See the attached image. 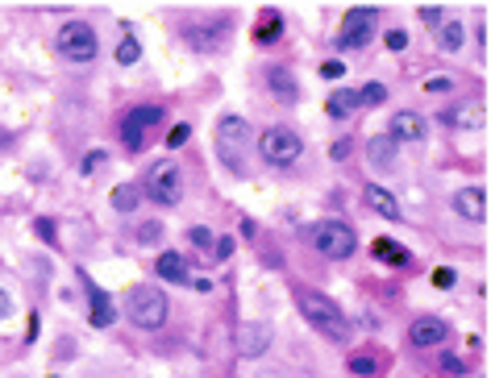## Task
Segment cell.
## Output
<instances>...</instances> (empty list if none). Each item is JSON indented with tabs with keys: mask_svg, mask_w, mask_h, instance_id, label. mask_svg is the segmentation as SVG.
Listing matches in <instances>:
<instances>
[{
	"mask_svg": "<svg viewBox=\"0 0 491 378\" xmlns=\"http://www.w3.org/2000/svg\"><path fill=\"white\" fill-rule=\"evenodd\" d=\"M213 150H217V158L233 171V175H242L246 171V158H250V125H246V117H221L217 121V137H213Z\"/></svg>",
	"mask_w": 491,
	"mask_h": 378,
	"instance_id": "6da1fadb",
	"label": "cell"
},
{
	"mask_svg": "<svg viewBox=\"0 0 491 378\" xmlns=\"http://www.w3.org/2000/svg\"><path fill=\"white\" fill-rule=\"evenodd\" d=\"M300 312H304V320H308L317 333H325L329 341H346V337H350V320H346V312H342L329 295L304 291V295H300Z\"/></svg>",
	"mask_w": 491,
	"mask_h": 378,
	"instance_id": "7a4b0ae2",
	"label": "cell"
},
{
	"mask_svg": "<svg viewBox=\"0 0 491 378\" xmlns=\"http://www.w3.org/2000/svg\"><path fill=\"white\" fill-rule=\"evenodd\" d=\"M308 241H313V250L317 254H325V258H333V262H346L350 254H354V229L346 225V221H317L313 229H308Z\"/></svg>",
	"mask_w": 491,
	"mask_h": 378,
	"instance_id": "3957f363",
	"label": "cell"
},
{
	"mask_svg": "<svg viewBox=\"0 0 491 378\" xmlns=\"http://www.w3.org/2000/svg\"><path fill=\"white\" fill-rule=\"evenodd\" d=\"M125 316L138 325V329H163L167 325V295L158 287H138L129 291L125 300Z\"/></svg>",
	"mask_w": 491,
	"mask_h": 378,
	"instance_id": "277c9868",
	"label": "cell"
},
{
	"mask_svg": "<svg viewBox=\"0 0 491 378\" xmlns=\"http://www.w3.org/2000/svg\"><path fill=\"white\" fill-rule=\"evenodd\" d=\"M54 42H58V54L71 58V62H92V58L100 54L96 29H92L88 21H67V25L54 33Z\"/></svg>",
	"mask_w": 491,
	"mask_h": 378,
	"instance_id": "5b68a950",
	"label": "cell"
},
{
	"mask_svg": "<svg viewBox=\"0 0 491 378\" xmlns=\"http://www.w3.org/2000/svg\"><path fill=\"white\" fill-rule=\"evenodd\" d=\"M258 154H263V162H271V166H292V162L304 154V141H300L296 129L275 125V129H267V133L258 137Z\"/></svg>",
	"mask_w": 491,
	"mask_h": 378,
	"instance_id": "8992f818",
	"label": "cell"
},
{
	"mask_svg": "<svg viewBox=\"0 0 491 378\" xmlns=\"http://www.w3.org/2000/svg\"><path fill=\"white\" fill-rule=\"evenodd\" d=\"M146 196L150 200H158V204H179L183 200V175H179V166L175 162H150V171H146Z\"/></svg>",
	"mask_w": 491,
	"mask_h": 378,
	"instance_id": "52a82bcc",
	"label": "cell"
},
{
	"mask_svg": "<svg viewBox=\"0 0 491 378\" xmlns=\"http://www.w3.org/2000/svg\"><path fill=\"white\" fill-rule=\"evenodd\" d=\"M379 29V8H350L346 21H342V33H338V46L342 50H358L375 37Z\"/></svg>",
	"mask_w": 491,
	"mask_h": 378,
	"instance_id": "ba28073f",
	"label": "cell"
},
{
	"mask_svg": "<svg viewBox=\"0 0 491 378\" xmlns=\"http://www.w3.org/2000/svg\"><path fill=\"white\" fill-rule=\"evenodd\" d=\"M158 121H163V108H158V104H138V108H129V112L121 117V141H125V150H142V146H146V133H150Z\"/></svg>",
	"mask_w": 491,
	"mask_h": 378,
	"instance_id": "9c48e42d",
	"label": "cell"
},
{
	"mask_svg": "<svg viewBox=\"0 0 491 378\" xmlns=\"http://www.w3.org/2000/svg\"><path fill=\"white\" fill-rule=\"evenodd\" d=\"M442 121H446V125H454V129H483V125H488V108H483L479 100H463V104L446 108V112H442Z\"/></svg>",
	"mask_w": 491,
	"mask_h": 378,
	"instance_id": "30bf717a",
	"label": "cell"
},
{
	"mask_svg": "<svg viewBox=\"0 0 491 378\" xmlns=\"http://www.w3.org/2000/svg\"><path fill=\"white\" fill-rule=\"evenodd\" d=\"M388 137H392V141H425V117L413 112V108L396 112L392 125H388Z\"/></svg>",
	"mask_w": 491,
	"mask_h": 378,
	"instance_id": "8fae6325",
	"label": "cell"
},
{
	"mask_svg": "<svg viewBox=\"0 0 491 378\" xmlns=\"http://www.w3.org/2000/svg\"><path fill=\"white\" fill-rule=\"evenodd\" d=\"M408 337H413L417 350H429V345H442V341L450 337V329H446V320H438V316H421V320H413Z\"/></svg>",
	"mask_w": 491,
	"mask_h": 378,
	"instance_id": "7c38bea8",
	"label": "cell"
},
{
	"mask_svg": "<svg viewBox=\"0 0 491 378\" xmlns=\"http://www.w3.org/2000/svg\"><path fill=\"white\" fill-rule=\"evenodd\" d=\"M454 212L463 221H488V191L483 187H463L454 196Z\"/></svg>",
	"mask_w": 491,
	"mask_h": 378,
	"instance_id": "4fadbf2b",
	"label": "cell"
},
{
	"mask_svg": "<svg viewBox=\"0 0 491 378\" xmlns=\"http://www.w3.org/2000/svg\"><path fill=\"white\" fill-rule=\"evenodd\" d=\"M267 345H271V329L267 325H242V333H238V354L242 358H258Z\"/></svg>",
	"mask_w": 491,
	"mask_h": 378,
	"instance_id": "5bb4252c",
	"label": "cell"
},
{
	"mask_svg": "<svg viewBox=\"0 0 491 378\" xmlns=\"http://www.w3.org/2000/svg\"><path fill=\"white\" fill-rule=\"evenodd\" d=\"M83 283H88V295H92V316H88V320H92L96 329H108V325L117 320V308H113L108 291H100V287H96L92 279H83Z\"/></svg>",
	"mask_w": 491,
	"mask_h": 378,
	"instance_id": "9a60e30c",
	"label": "cell"
},
{
	"mask_svg": "<svg viewBox=\"0 0 491 378\" xmlns=\"http://www.w3.org/2000/svg\"><path fill=\"white\" fill-rule=\"evenodd\" d=\"M267 87H271L283 104H296V100H300V87H296V79H292L288 67H271V71H267Z\"/></svg>",
	"mask_w": 491,
	"mask_h": 378,
	"instance_id": "2e32d148",
	"label": "cell"
},
{
	"mask_svg": "<svg viewBox=\"0 0 491 378\" xmlns=\"http://www.w3.org/2000/svg\"><path fill=\"white\" fill-rule=\"evenodd\" d=\"M367 158H371V166L392 171V166H396V141H392L388 133H375V137L367 141Z\"/></svg>",
	"mask_w": 491,
	"mask_h": 378,
	"instance_id": "e0dca14e",
	"label": "cell"
},
{
	"mask_svg": "<svg viewBox=\"0 0 491 378\" xmlns=\"http://www.w3.org/2000/svg\"><path fill=\"white\" fill-rule=\"evenodd\" d=\"M154 270H158V279H167V283H192V270H188V262H183V258H179L175 250L158 254Z\"/></svg>",
	"mask_w": 491,
	"mask_h": 378,
	"instance_id": "ac0fdd59",
	"label": "cell"
},
{
	"mask_svg": "<svg viewBox=\"0 0 491 378\" xmlns=\"http://www.w3.org/2000/svg\"><path fill=\"white\" fill-rule=\"evenodd\" d=\"M367 200H371V208H375L379 216H388V221H400V216H404V208L396 204V196H392V191H383L379 183H371V187H367Z\"/></svg>",
	"mask_w": 491,
	"mask_h": 378,
	"instance_id": "d6986e66",
	"label": "cell"
},
{
	"mask_svg": "<svg viewBox=\"0 0 491 378\" xmlns=\"http://www.w3.org/2000/svg\"><path fill=\"white\" fill-rule=\"evenodd\" d=\"M354 108H358V92H350V87H346V92H333V96L325 100V112H329L333 121H346Z\"/></svg>",
	"mask_w": 491,
	"mask_h": 378,
	"instance_id": "ffe728a7",
	"label": "cell"
},
{
	"mask_svg": "<svg viewBox=\"0 0 491 378\" xmlns=\"http://www.w3.org/2000/svg\"><path fill=\"white\" fill-rule=\"evenodd\" d=\"M279 33H283V17H279L275 8H267V12H263V21H258V29H254V42L271 46V42H275Z\"/></svg>",
	"mask_w": 491,
	"mask_h": 378,
	"instance_id": "44dd1931",
	"label": "cell"
},
{
	"mask_svg": "<svg viewBox=\"0 0 491 378\" xmlns=\"http://www.w3.org/2000/svg\"><path fill=\"white\" fill-rule=\"evenodd\" d=\"M371 250H375V258H383V262H392V266H408V262H413V254H408V250H400V246H396V241H388V237H379Z\"/></svg>",
	"mask_w": 491,
	"mask_h": 378,
	"instance_id": "7402d4cb",
	"label": "cell"
},
{
	"mask_svg": "<svg viewBox=\"0 0 491 378\" xmlns=\"http://www.w3.org/2000/svg\"><path fill=\"white\" fill-rule=\"evenodd\" d=\"M463 33H467V29H463L458 21H446V25H442V33H438V46H442L446 54H454V50L463 46Z\"/></svg>",
	"mask_w": 491,
	"mask_h": 378,
	"instance_id": "603a6c76",
	"label": "cell"
},
{
	"mask_svg": "<svg viewBox=\"0 0 491 378\" xmlns=\"http://www.w3.org/2000/svg\"><path fill=\"white\" fill-rule=\"evenodd\" d=\"M113 208H117V212H133V208H138V187H129V183L113 187Z\"/></svg>",
	"mask_w": 491,
	"mask_h": 378,
	"instance_id": "cb8c5ba5",
	"label": "cell"
},
{
	"mask_svg": "<svg viewBox=\"0 0 491 378\" xmlns=\"http://www.w3.org/2000/svg\"><path fill=\"white\" fill-rule=\"evenodd\" d=\"M138 58H142L138 37H121V46H117V62H121V67H129V62H138Z\"/></svg>",
	"mask_w": 491,
	"mask_h": 378,
	"instance_id": "d4e9b609",
	"label": "cell"
},
{
	"mask_svg": "<svg viewBox=\"0 0 491 378\" xmlns=\"http://www.w3.org/2000/svg\"><path fill=\"white\" fill-rule=\"evenodd\" d=\"M383 100H388V87H383L379 79H371V83L358 92V104H371V108H375V104H383Z\"/></svg>",
	"mask_w": 491,
	"mask_h": 378,
	"instance_id": "484cf974",
	"label": "cell"
},
{
	"mask_svg": "<svg viewBox=\"0 0 491 378\" xmlns=\"http://www.w3.org/2000/svg\"><path fill=\"white\" fill-rule=\"evenodd\" d=\"M350 370H354L358 378H367V375H375V370H379V362H375L371 354H354V358H350Z\"/></svg>",
	"mask_w": 491,
	"mask_h": 378,
	"instance_id": "4316f807",
	"label": "cell"
},
{
	"mask_svg": "<svg viewBox=\"0 0 491 378\" xmlns=\"http://www.w3.org/2000/svg\"><path fill=\"white\" fill-rule=\"evenodd\" d=\"M425 92L446 96V92H454V79H450V75H433V79H425Z\"/></svg>",
	"mask_w": 491,
	"mask_h": 378,
	"instance_id": "83f0119b",
	"label": "cell"
},
{
	"mask_svg": "<svg viewBox=\"0 0 491 378\" xmlns=\"http://www.w3.org/2000/svg\"><path fill=\"white\" fill-rule=\"evenodd\" d=\"M321 75H325V79H342V75H346V62H342V58H325V62H321Z\"/></svg>",
	"mask_w": 491,
	"mask_h": 378,
	"instance_id": "f1b7e54d",
	"label": "cell"
},
{
	"mask_svg": "<svg viewBox=\"0 0 491 378\" xmlns=\"http://www.w3.org/2000/svg\"><path fill=\"white\" fill-rule=\"evenodd\" d=\"M383 42H388V50H404V46H408V33H404V29H388Z\"/></svg>",
	"mask_w": 491,
	"mask_h": 378,
	"instance_id": "f546056e",
	"label": "cell"
},
{
	"mask_svg": "<svg viewBox=\"0 0 491 378\" xmlns=\"http://www.w3.org/2000/svg\"><path fill=\"white\" fill-rule=\"evenodd\" d=\"M188 137H192V129H188V125H175V129L167 133V146H171V150H179V146H183Z\"/></svg>",
	"mask_w": 491,
	"mask_h": 378,
	"instance_id": "4dcf8cb0",
	"label": "cell"
},
{
	"mask_svg": "<svg viewBox=\"0 0 491 378\" xmlns=\"http://www.w3.org/2000/svg\"><path fill=\"white\" fill-rule=\"evenodd\" d=\"M188 237H192V241H196L200 250H208V246H213V233H208L204 225H196V229H188Z\"/></svg>",
	"mask_w": 491,
	"mask_h": 378,
	"instance_id": "1f68e13d",
	"label": "cell"
},
{
	"mask_svg": "<svg viewBox=\"0 0 491 378\" xmlns=\"http://www.w3.org/2000/svg\"><path fill=\"white\" fill-rule=\"evenodd\" d=\"M96 166H104V154H100V150H92V154L83 158V166H79V171H83V175H92Z\"/></svg>",
	"mask_w": 491,
	"mask_h": 378,
	"instance_id": "d6a6232c",
	"label": "cell"
},
{
	"mask_svg": "<svg viewBox=\"0 0 491 378\" xmlns=\"http://www.w3.org/2000/svg\"><path fill=\"white\" fill-rule=\"evenodd\" d=\"M454 270H433V287H454Z\"/></svg>",
	"mask_w": 491,
	"mask_h": 378,
	"instance_id": "836d02e7",
	"label": "cell"
},
{
	"mask_svg": "<svg viewBox=\"0 0 491 378\" xmlns=\"http://www.w3.org/2000/svg\"><path fill=\"white\" fill-rule=\"evenodd\" d=\"M138 237H142V241H158V237H163V229H158V225H142V229H138Z\"/></svg>",
	"mask_w": 491,
	"mask_h": 378,
	"instance_id": "e575fe53",
	"label": "cell"
},
{
	"mask_svg": "<svg viewBox=\"0 0 491 378\" xmlns=\"http://www.w3.org/2000/svg\"><path fill=\"white\" fill-rule=\"evenodd\" d=\"M442 370H446V375H463L467 366H463L458 358H450V354H446V358H442Z\"/></svg>",
	"mask_w": 491,
	"mask_h": 378,
	"instance_id": "d590c367",
	"label": "cell"
},
{
	"mask_svg": "<svg viewBox=\"0 0 491 378\" xmlns=\"http://www.w3.org/2000/svg\"><path fill=\"white\" fill-rule=\"evenodd\" d=\"M33 229H38V237H42V241H54V225H50V221H38Z\"/></svg>",
	"mask_w": 491,
	"mask_h": 378,
	"instance_id": "8d00e7d4",
	"label": "cell"
},
{
	"mask_svg": "<svg viewBox=\"0 0 491 378\" xmlns=\"http://www.w3.org/2000/svg\"><path fill=\"white\" fill-rule=\"evenodd\" d=\"M421 21H429V25H438V21H442V8H421Z\"/></svg>",
	"mask_w": 491,
	"mask_h": 378,
	"instance_id": "74e56055",
	"label": "cell"
},
{
	"mask_svg": "<svg viewBox=\"0 0 491 378\" xmlns=\"http://www.w3.org/2000/svg\"><path fill=\"white\" fill-rule=\"evenodd\" d=\"M229 254H233V241H229V237H225V241H217V258H229Z\"/></svg>",
	"mask_w": 491,
	"mask_h": 378,
	"instance_id": "f35d334b",
	"label": "cell"
},
{
	"mask_svg": "<svg viewBox=\"0 0 491 378\" xmlns=\"http://www.w3.org/2000/svg\"><path fill=\"white\" fill-rule=\"evenodd\" d=\"M346 154H350V137H346V141H338V146H333V158H346Z\"/></svg>",
	"mask_w": 491,
	"mask_h": 378,
	"instance_id": "ab89813d",
	"label": "cell"
},
{
	"mask_svg": "<svg viewBox=\"0 0 491 378\" xmlns=\"http://www.w3.org/2000/svg\"><path fill=\"white\" fill-rule=\"evenodd\" d=\"M8 308H13V304H8V291H0V320L8 316Z\"/></svg>",
	"mask_w": 491,
	"mask_h": 378,
	"instance_id": "60d3db41",
	"label": "cell"
}]
</instances>
